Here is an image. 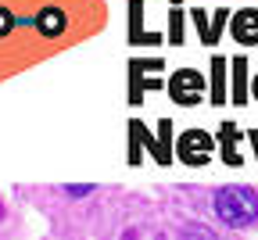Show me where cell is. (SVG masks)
Segmentation results:
<instances>
[{
	"instance_id": "9c48e42d",
	"label": "cell",
	"mask_w": 258,
	"mask_h": 240,
	"mask_svg": "<svg viewBox=\"0 0 258 240\" xmlns=\"http://www.w3.org/2000/svg\"><path fill=\"white\" fill-rule=\"evenodd\" d=\"M251 93H254V100H258V76H254V83H251Z\"/></svg>"
},
{
	"instance_id": "ba28073f",
	"label": "cell",
	"mask_w": 258,
	"mask_h": 240,
	"mask_svg": "<svg viewBox=\"0 0 258 240\" xmlns=\"http://www.w3.org/2000/svg\"><path fill=\"white\" fill-rule=\"evenodd\" d=\"M8 32H11V15L0 8V36H8Z\"/></svg>"
},
{
	"instance_id": "3957f363",
	"label": "cell",
	"mask_w": 258,
	"mask_h": 240,
	"mask_svg": "<svg viewBox=\"0 0 258 240\" xmlns=\"http://www.w3.org/2000/svg\"><path fill=\"white\" fill-rule=\"evenodd\" d=\"M208 151H212V140H208V133H201V129H190L183 140H179V158L186 165H205L208 161Z\"/></svg>"
},
{
	"instance_id": "52a82bcc",
	"label": "cell",
	"mask_w": 258,
	"mask_h": 240,
	"mask_svg": "<svg viewBox=\"0 0 258 240\" xmlns=\"http://www.w3.org/2000/svg\"><path fill=\"white\" fill-rule=\"evenodd\" d=\"M237 100H244L247 93H244V61H237V93H233Z\"/></svg>"
},
{
	"instance_id": "277c9868",
	"label": "cell",
	"mask_w": 258,
	"mask_h": 240,
	"mask_svg": "<svg viewBox=\"0 0 258 240\" xmlns=\"http://www.w3.org/2000/svg\"><path fill=\"white\" fill-rule=\"evenodd\" d=\"M233 36H237L240 43H258V11H240V15H237Z\"/></svg>"
},
{
	"instance_id": "8992f818",
	"label": "cell",
	"mask_w": 258,
	"mask_h": 240,
	"mask_svg": "<svg viewBox=\"0 0 258 240\" xmlns=\"http://www.w3.org/2000/svg\"><path fill=\"white\" fill-rule=\"evenodd\" d=\"M215 104H222V100H226V86H222V61H215Z\"/></svg>"
},
{
	"instance_id": "6da1fadb",
	"label": "cell",
	"mask_w": 258,
	"mask_h": 240,
	"mask_svg": "<svg viewBox=\"0 0 258 240\" xmlns=\"http://www.w3.org/2000/svg\"><path fill=\"white\" fill-rule=\"evenodd\" d=\"M215 215L233 226V229H247L258 219V194L247 187H226L215 194Z\"/></svg>"
},
{
	"instance_id": "7a4b0ae2",
	"label": "cell",
	"mask_w": 258,
	"mask_h": 240,
	"mask_svg": "<svg viewBox=\"0 0 258 240\" xmlns=\"http://www.w3.org/2000/svg\"><path fill=\"white\" fill-rule=\"evenodd\" d=\"M169 93H172L176 104H198L201 93H205L201 72H194V68H179V72L169 79Z\"/></svg>"
},
{
	"instance_id": "5b68a950",
	"label": "cell",
	"mask_w": 258,
	"mask_h": 240,
	"mask_svg": "<svg viewBox=\"0 0 258 240\" xmlns=\"http://www.w3.org/2000/svg\"><path fill=\"white\" fill-rule=\"evenodd\" d=\"M36 29L43 32V36H61V32H64V11H57V8L40 11L36 15Z\"/></svg>"
}]
</instances>
